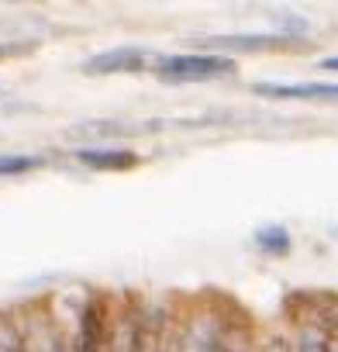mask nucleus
I'll return each instance as SVG.
<instances>
[{
  "label": "nucleus",
  "instance_id": "f257e3e1",
  "mask_svg": "<svg viewBox=\"0 0 338 352\" xmlns=\"http://www.w3.org/2000/svg\"><path fill=\"white\" fill-rule=\"evenodd\" d=\"M228 311H221L218 304H201L173 328V345L177 352H218L228 335Z\"/></svg>",
  "mask_w": 338,
  "mask_h": 352
},
{
  "label": "nucleus",
  "instance_id": "f03ea898",
  "mask_svg": "<svg viewBox=\"0 0 338 352\" xmlns=\"http://www.w3.org/2000/svg\"><path fill=\"white\" fill-rule=\"evenodd\" d=\"M155 76L169 83H204V80H221L235 73V59L228 56H211V52H177V56H159L152 63Z\"/></svg>",
  "mask_w": 338,
  "mask_h": 352
},
{
  "label": "nucleus",
  "instance_id": "7ed1b4c3",
  "mask_svg": "<svg viewBox=\"0 0 338 352\" xmlns=\"http://www.w3.org/2000/svg\"><path fill=\"white\" fill-rule=\"evenodd\" d=\"M14 318H18V328H21L25 352H69L63 324L49 307H25Z\"/></svg>",
  "mask_w": 338,
  "mask_h": 352
},
{
  "label": "nucleus",
  "instance_id": "20e7f679",
  "mask_svg": "<svg viewBox=\"0 0 338 352\" xmlns=\"http://www.w3.org/2000/svg\"><path fill=\"white\" fill-rule=\"evenodd\" d=\"M148 63H155V56L142 45H117V49H104L97 56H90L80 69L87 76H111V73H142Z\"/></svg>",
  "mask_w": 338,
  "mask_h": 352
},
{
  "label": "nucleus",
  "instance_id": "39448f33",
  "mask_svg": "<svg viewBox=\"0 0 338 352\" xmlns=\"http://www.w3.org/2000/svg\"><path fill=\"white\" fill-rule=\"evenodd\" d=\"M252 97L266 100H307V104H338V83H252Z\"/></svg>",
  "mask_w": 338,
  "mask_h": 352
},
{
  "label": "nucleus",
  "instance_id": "423d86ee",
  "mask_svg": "<svg viewBox=\"0 0 338 352\" xmlns=\"http://www.w3.org/2000/svg\"><path fill=\"white\" fill-rule=\"evenodd\" d=\"M107 307L100 297H87L80 307V321H76V335L69 352H104L107 342Z\"/></svg>",
  "mask_w": 338,
  "mask_h": 352
},
{
  "label": "nucleus",
  "instance_id": "0eeeda50",
  "mask_svg": "<svg viewBox=\"0 0 338 352\" xmlns=\"http://www.w3.org/2000/svg\"><path fill=\"white\" fill-rule=\"evenodd\" d=\"M286 42L290 38H283L276 32H269V35H214V38H197L194 49L211 52V56H218V52H266V49H280Z\"/></svg>",
  "mask_w": 338,
  "mask_h": 352
},
{
  "label": "nucleus",
  "instance_id": "6e6552de",
  "mask_svg": "<svg viewBox=\"0 0 338 352\" xmlns=\"http://www.w3.org/2000/svg\"><path fill=\"white\" fill-rule=\"evenodd\" d=\"M73 159L87 169H100V173H124L138 166V152L131 148H117V145H100V148H76Z\"/></svg>",
  "mask_w": 338,
  "mask_h": 352
},
{
  "label": "nucleus",
  "instance_id": "1a4fd4ad",
  "mask_svg": "<svg viewBox=\"0 0 338 352\" xmlns=\"http://www.w3.org/2000/svg\"><path fill=\"white\" fill-rule=\"evenodd\" d=\"M142 345V311H121L114 321H107V342L104 352H138Z\"/></svg>",
  "mask_w": 338,
  "mask_h": 352
},
{
  "label": "nucleus",
  "instance_id": "9d476101",
  "mask_svg": "<svg viewBox=\"0 0 338 352\" xmlns=\"http://www.w3.org/2000/svg\"><path fill=\"white\" fill-rule=\"evenodd\" d=\"M138 352H177L173 345V328L166 318H148L142 311V345Z\"/></svg>",
  "mask_w": 338,
  "mask_h": 352
},
{
  "label": "nucleus",
  "instance_id": "9b49d317",
  "mask_svg": "<svg viewBox=\"0 0 338 352\" xmlns=\"http://www.w3.org/2000/svg\"><path fill=\"white\" fill-rule=\"evenodd\" d=\"M331 349V318H311L297 328L293 352H328Z\"/></svg>",
  "mask_w": 338,
  "mask_h": 352
},
{
  "label": "nucleus",
  "instance_id": "f8f14e48",
  "mask_svg": "<svg viewBox=\"0 0 338 352\" xmlns=\"http://www.w3.org/2000/svg\"><path fill=\"white\" fill-rule=\"evenodd\" d=\"M252 242H256V249H259L262 256H273V259H280V256H286V252L293 249V239H290V232H286L283 225H266V228H259V232L252 235Z\"/></svg>",
  "mask_w": 338,
  "mask_h": 352
},
{
  "label": "nucleus",
  "instance_id": "ddd939ff",
  "mask_svg": "<svg viewBox=\"0 0 338 352\" xmlns=\"http://www.w3.org/2000/svg\"><path fill=\"white\" fill-rule=\"evenodd\" d=\"M45 166V155H32V152H0V176H21Z\"/></svg>",
  "mask_w": 338,
  "mask_h": 352
},
{
  "label": "nucleus",
  "instance_id": "4468645a",
  "mask_svg": "<svg viewBox=\"0 0 338 352\" xmlns=\"http://www.w3.org/2000/svg\"><path fill=\"white\" fill-rule=\"evenodd\" d=\"M0 352H25L18 318L8 314V311H0Z\"/></svg>",
  "mask_w": 338,
  "mask_h": 352
},
{
  "label": "nucleus",
  "instance_id": "2eb2a0df",
  "mask_svg": "<svg viewBox=\"0 0 338 352\" xmlns=\"http://www.w3.org/2000/svg\"><path fill=\"white\" fill-rule=\"evenodd\" d=\"M218 352H252V331H249L242 321H235V318H232L228 335H225V342H221V349H218Z\"/></svg>",
  "mask_w": 338,
  "mask_h": 352
},
{
  "label": "nucleus",
  "instance_id": "dca6fc26",
  "mask_svg": "<svg viewBox=\"0 0 338 352\" xmlns=\"http://www.w3.org/2000/svg\"><path fill=\"white\" fill-rule=\"evenodd\" d=\"M273 25H276V35H283V38L307 35L311 32V21L307 18H297V14H273Z\"/></svg>",
  "mask_w": 338,
  "mask_h": 352
},
{
  "label": "nucleus",
  "instance_id": "f3484780",
  "mask_svg": "<svg viewBox=\"0 0 338 352\" xmlns=\"http://www.w3.org/2000/svg\"><path fill=\"white\" fill-rule=\"evenodd\" d=\"M28 49H35V45H32V42H21V45H18V42H0V59H8V56H25Z\"/></svg>",
  "mask_w": 338,
  "mask_h": 352
},
{
  "label": "nucleus",
  "instance_id": "a211bd4d",
  "mask_svg": "<svg viewBox=\"0 0 338 352\" xmlns=\"http://www.w3.org/2000/svg\"><path fill=\"white\" fill-rule=\"evenodd\" d=\"M317 69H324V73H338V56H328V59H321V63H317Z\"/></svg>",
  "mask_w": 338,
  "mask_h": 352
}]
</instances>
